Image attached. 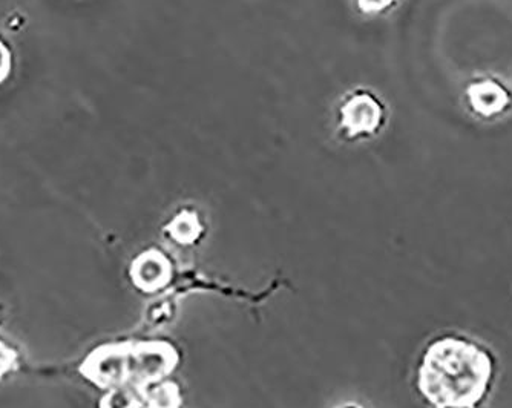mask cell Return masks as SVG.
Returning <instances> with one entry per match:
<instances>
[{
  "label": "cell",
  "instance_id": "6da1fadb",
  "mask_svg": "<svg viewBox=\"0 0 512 408\" xmlns=\"http://www.w3.org/2000/svg\"><path fill=\"white\" fill-rule=\"evenodd\" d=\"M491 361L482 350L460 339L437 341L419 372V389L436 407H474L491 379Z\"/></svg>",
  "mask_w": 512,
  "mask_h": 408
},
{
  "label": "cell",
  "instance_id": "7a4b0ae2",
  "mask_svg": "<svg viewBox=\"0 0 512 408\" xmlns=\"http://www.w3.org/2000/svg\"><path fill=\"white\" fill-rule=\"evenodd\" d=\"M178 364V353L169 343L143 341L131 343L129 384L142 395L149 385L165 381Z\"/></svg>",
  "mask_w": 512,
  "mask_h": 408
},
{
  "label": "cell",
  "instance_id": "3957f363",
  "mask_svg": "<svg viewBox=\"0 0 512 408\" xmlns=\"http://www.w3.org/2000/svg\"><path fill=\"white\" fill-rule=\"evenodd\" d=\"M129 350L131 343L109 344L92 352L82 366L83 376L102 389L129 384Z\"/></svg>",
  "mask_w": 512,
  "mask_h": 408
},
{
  "label": "cell",
  "instance_id": "277c9868",
  "mask_svg": "<svg viewBox=\"0 0 512 408\" xmlns=\"http://www.w3.org/2000/svg\"><path fill=\"white\" fill-rule=\"evenodd\" d=\"M132 283L143 292H158L172 280V264L165 254L155 249L143 252L131 266Z\"/></svg>",
  "mask_w": 512,
  "mask_h": 408
},
{
  "label": "cell",
  "instance_id": "5b68a950",
  "mask_svg": "<svg viewBox=\"0 0 512 408\" xmlns=\"http://www.w3.org/2000/svg\"><path fill=\"white\" fill-rule=\"evenodd\" d=\"M341 116L348 134L358 135L375 131L381 123L382 111L373 97L362 94L345 103Z\"/></svg>",
  "mask_w": 512,
  "mask_h": 408
},
{
  "label": "cell",
  "instance_id": "8992f818",
  "mask_svg": "<svg viewBox=\"0 0 512 408\" xmlns=\"http://www.w3.org/2000/svg\"><path fill=\"white\" fill-rule=\"evenodd\" d=\"M143 407L145 408H181L183 398L175 382L160 381L143 390Z\"/></svg>",
  "mask_w": 512,
  "mask_h": 408
},
{
  "label": "cell",
  "instance_id": "52a82bcc",
  "mask_svg": "<svg viewBox=\"0 0 512 408\" xmlns=\"http://www.w3.org/2000/svg\"><path fill=\"white\" fill-rule=\"evenodd\" d=\"M168 232L177 243L192 244L200 238L203 226L195 212L183 211L169 223Z\"/></svg>",
  "mask_w": 512,
  "mask_h": 408
},
{
  "label": "cell",
  "instance_id": "ba28073f",
  "mask_svg": "<svg viewBox=\"0 0 512 408\" xmlns=\"http://www.w3.org/2000/svg\"><path fill=\"white\" fill-rule=\"evenodd\" d=\"M143 398L132 385H122L109 390L102 401L100 408H142Z\"/></svg>",
  "mask_w": 512,
  "mask_h": 408
},
{
  "label": "cell",
  "instance_id": "9c48e42d",
  "mask_svg": "<svg viewBox=\"0 0 512 408\" xmlns=\"http://www.w3.org/2000/svg\"><path fill=\"white\" fill-rule=\"evenodd\" d=\"M11 66H13V62H11V51L8 50L7 45L0 40V83H4L5 80L10 77Z\"/></svg>",
  "mask_w": 512,
  "mask_h": 408
},
{
  "label": "cell",
  "instance_id": "30bf717a",
  "mask_svg": "<svg viewBox=\"0 0 512 408\" xmlns=\"http://www.w3.org/2000/svg\"><path fill=\"white\" fill-rule=\"evenodd\" d=\"M16 362V353L0 341V376L7 373Z\"/></svg>",
  "mask_w": 512,
  "mask_h": 408
},
{
  "label": "cell",
  "instance_id": "8fae6325",
  "mask_svg": "<svg viewBox=\"0 0 512 408\" xmlns=\"http://www.w3.org/2000/svg\"><path fill=\"white\" fill-rule=\"evenodd\" d=\"M359 8L365 13H376L390 7L394 0H358Z\"/></svg>",
  "mask_w": 512,
  "mask_h": 408
},
{
  "label": "cell",
  "instance_id": "7c38bea8",
  "mask_svg": "<svg viewBox=\"0 0 512 408\" xmlns=\"http://www.w3.org/2000/svg\"><path fill=\"white\" fill-rule=\"evenodd\" d=\"M336 408H362L361 405H358V404H344V405H339V407H336Z\"/></svg>",
  "mask_w": 512,
  "mask_h": 408
},
{
  "label": "cell",
  "instance_id": "4fadbf2b",
  "mask_svg": "<svg viewBox=\"0 0 512 408\" xmlns=\"http://www.w3.org/2000/svg\"><path fill=\"white\" fill-rule=\"evenodd\" d=\"M437 408H474V407H437Z\"/></svg>",
  "mask_w": 512,
  "mask_h": 408
}]
</instances>
